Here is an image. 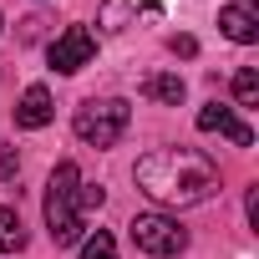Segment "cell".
I'll list each match as a JSON object with an SVG mask.
<instances>
[{"instance_id":"6da1fadb","label":"cell","mask_w":259,"mask_h":259,"mask_svg":"<svg viewBox=\"0 0 259 259\" xmlns=\"http://www.w3.org/2000/svg\"><path fill=\"white\" fill-rule=\"evenodd\" d=\"M133 178H138V188H143L153 203H163V208H193V203H208V198L224 188L213 158L198 153V148H153V153L138 158Z\"/></svg>"},{"instance_id":"7a4b0ae2","label":"cell","mask_w":259,"mask_h":259,"mask_svg":"<svg viewBox=\"0 0 259 259\" xmlns=\"http://www.w3.org/2000/svg\"><path fill=\"white\" fill-rule=\"evenodd\" d=\"M46 229L56 239V249L81 244V168L76 163H56L51 183H46Z\"/></svg>"},{"instance_id":"3957f363","label":"cell","mask_w":259,"mask_h":259,"mask_svg":"<svg viewBox=\"0 0 259 259\" xmlns=\"http://www.w3.org/2000/svg\"><path fill=\"white\" fill-rule=\"evenodd\" d=\"M127 122H133V107H127L122 97H102V102H81L76 117H71V133L87 143V148H112Z\"/></svg>"},{"instance_id":"277c9868","label":"cell","mask_w":259,"mask_h":259,"mask_svg":"<svg viewBox=\"0 0 259 259\" xmlns=\"http://www.w3.org/2000/svg\"><path fill=\"white\" fill-rule=\"evenodd\" d=\"M127 234H133V244L143 254H153V259H173V254L188 249V229L178 219H168V213H138L127 224Z\"/></svg>"},{"instance_id":"5b68a950","label":"cell","mask_w":259,"mask_h":259,"mask_svg":"<svg viewBox=\"0 0 259 259\" xmlns=\"http://www.w3.org/2000/svg\"><path fill=\"white\" fill-rule=\"evenodd\" d=\"M92 56H97V36H92L87 26H66V31L51 41V66H56L61 76L92 66Z\"/></svg>"},{"instance_id":"8992f818","label":"cell","mask_w":259,"mask_h":259,"mask_svg":"<svg viewBox=\"0 0 259 259\" xmlns=\"http://www.w3.org/2000/svg\"><path fill=\"white\" fill-rule=\"evenodd\" d=\"M198 133H224L234 148H254V133H249V122H239L224 102H208L203 112H198Z\"/></svg>"},{"instance_id":"52a82bcc","label":"cell","mask_w":259,"mask_h":259,"mask_svg":"<svg viewBox=\"0 0 259 259\" xmlns=\"http://www.w3.org/2000/svg\"><path fill=\"white\" fill-rule=\"evenodd\" d=\"M51 117H56V107H51V92H46V87H26V97L16 102V127L36 133V127H46Z\"/></svg>"},{"instance_id":"ba28073f","label":"cell","mask_w":259,"mask_h":259,"mask_svg":"<svg viewBox=\"0 0 259 259\" xmlns=\"http://www.w3.org/2000/svg\"><path fill=\"white\" fill-rule=\"evenodd\" d=\"M219 31H224L229 41H239V46H254V41H259V21H254L249 6H224V11H219Z\"/></svg>"},{"instance_id":"9c48e42d","label":"cell","mask_w":259,"mask_h":259,"mask_svg":"<svg viewBox=\"0 0 259 259\" xmlns=\"http://www.w3.org/2000/svg\"><path fill=\"white\" fill-rule=\"evenodd\" d=\"M143 97H153V102H163V107H178V102L188 97V87H183L178 71H153V76L143 81Z\"/></svg>"},{"instance_id":"30bf717a","label":"cell","mask_w":259,"mask_h":259,"mask_svg":"<svg viewBox=\"0 0 259 259\" xmlns=\"http://www.w3.org/2000/svg\"><path fill=\"white\" fill-rule=\"evenodd\" d=\"M21 249H26V224L16 208L0 203V254H21Z\"/></svg>"},{"instance_id":"8fae6325","label":"cell","mask_w":259,"mask_h":259,"mask_svg":"<svg viewBox=\"0 0 259 259\" xmlns=\"http://www.w3.org/2000/svg\"><path fill=\"white\" fill-rule=\"evenodd\" d=\"M127 21H133V0H102V11H97L102 31H127Z\"/></svg>"},{"instance_id":"7c38bea8","label":"cell","mask_w":259,"mask_h":259,"mask_svg":"<svg viewBox=\"0 0 259 259\" xmlns=\"http://www.w3.org/2000/svg\"><path fill=\"white\" fill-rule=\"evenodd\" d=\"M234 97H239V107H259V71L254 66L234 71Z\"/></svg>"},{"instance_id":"4fadbf2b","label":"cell","mask_w":259,"mask_h":259,"mask_svg":"<svg viewBox=\"0 0 259 259\" xmlns=\"http://www.w3.org/2000/svg\"><path fill=\"white\" fill-rule=\"evenodd\" d=\"M81 259H117V244H112V234H107V229H97V234L81 244Z\"/></svg>"},{"instance_id":"5bb4252c","label":"cell","mask_w":259,"mask_h":259,"mask_svg":"<svg viewBox=\"0 0 259 259\" xmlns=\"http://www.w3.org/2000/svg\"><path fill=\"white\" fill-rule=\"evenodd\" d=\"M21 173V153L6 143V138H0V183H6V178H16Z\"/></svg>"},{"instance_id":"9a60e30c","label":"cell","mask_w":259,"mask_h":259,"mask_svg":"<svg viewBox=\"0 0 259 259\" xmlns=\"http://www.w3.org/2000/svg\"><path fill=\"white\" fill-rule=\"evenodd\" d=\"M102 203H107V193L97 183H81V208H102Z\"/></svg>"},{"instance_id":"2e32d148","label":"cell","mask_w":259,"mask_h":259,"mask_svg":"<svg viewBox=\"0 0 259 259\" xmlns=\"http://www.w3.org/2000/svg\"><path fill=\"white\" fill-rule=\"evenodd\" d=\"M168 46H173V56H198V41L193 36H173Z\"/></svg>"},{"instance_id":"e0dca14e","label":"cell","mask_w":259,"mask_h":259,"mask_svg":"<svg viewBox=\"0 0 259 259\" xmlns=\"http://www.w3.org/2000/svg\"><path fill=\"white\" fill-rule=\"evenodd\" d=\"M41 26H46L41 16H31V21H21V41H36V36H41Z\"/></svg>"},{"instance_id":"ac0fdd59","label":"cell","mask_w":259,"mask_h":259,"mask_svg":"<svg viewBox=\"0 0 259 259\" xmlns=\"http://www.w3.org/2000/svg\"><path fill=\"white\" fill-rule=\"evenodd\" d=\"M244 213H249V224H259V188H249V198H244Z\"/></svg>"},{"instance_id":"d6986e66","label":"cell","mask_w":259,"mask_h":259,"mask_svg":"<svg viewBox=\"0 0 259 259\" xmlns=\"http://www.w3.org/2000/svg\"><path fill=\"white\" fill-rule=\"evenodd\" d=\"M0 26H6V21H0Z\"/></svg>"}]
</instances>
